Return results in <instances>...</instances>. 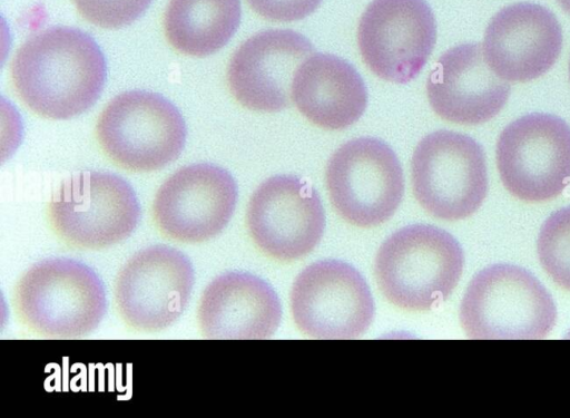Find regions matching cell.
<instances>
[{
	"instance_id": "1",
	"label": "cell",
	"mask_w": 570,
	"mask_h": 418,
	"mask_svg": "<svg viewBox=\"0 0 570 418\" xmlns=\"http://www.w3.org/2000/svg\"><path fill=\"white\" fill-rule=\"evenodd\" d=\"M106 60L85 31L51 27L29 38L11 62V80L20 99L36 114L67 119L99 98Z\"/></svg>"
},
{
	"instance_id": "2",
	"label": "cell",
	"mask_w": 570,
	"mask_h": 418,
	"mask_svg": "<svg viewBox=\"0 0 570 418\" xmlns=\"http://www.w3.org/2000/svg\"><path fill=\"white\" fill-rule=\"evenodd\" d=\"M463 263V251L450 233L433 225L412 224L382 243L374 274L389 302L406 311H429L450 297Z\"/></svg>"
},
{
	"instance_id": "3",
	"label": "cell",
	"mask_w": 570,
	"mask_h": 418,
	"mask_svg": "<svg viewBox=\"0 0 570 418\" xmlns=\"http://www.w3.org/2000/svg\"><path fill=\"white\" fill-rule=\"evenodd\" d=\"M21 323L51 339H75L95 331L107 311V298L98 274L87 264L50 257L30 266L14 291Z\"/></svg>"
},
{
	"instance_id": "4",
	"label": "cell",
	"mask_w": 570,
	"mask_h": 418,
	"mask_svg": "<svg viewBox=\"0 0 570 418\" xmlns=\"http://www.w3.org/2000/svg\"><path fill=\"white\" fill-rule=\"evenodd\" d=\"M557 310L550 293L529 271L492 264L470 281L460 305V322L473 339H542Z\"/></svg>"
},
{
	"instance_id": "5",
	"label": "cell",
	"mask_w": 570,
	"mask_h": 418,
	"mask_svg": "<svg viewBox=\"0 0 570 418\" xmlns=\"http://www.w3.org/2000/svg\"><path fill=\"white\" fill-rule=\"evenodd\" d=\"M48 217L65 243L95 250L130 236L139 222L140 206L134 188L122 177L85 171L60 184L50 200Z\"/></svg>"
},
{
	"instance_id": "6",
	"label": "cell",
	"mask_w": 570,
	"mask_h": 418,
	"mask_svg": "<svg viewBox=\"0 0 570 418\" xmlns=\"http://www.w3.org/2000/svg\"><path fill=\"white\" fill-rule=\"evenodd\" d=\"M96 132L108 157L134 172L157 171L174 162L185 146L187 133L175 105L146 90L114 97L101 111Z\"/></svg>"
},
{
	"instance_id": "7",
	"label": "cell",
	"mask_w": 570,
	"mask_h": 418,
	"mask_svg": "<svg viewBox=\"0 0 570 418\" xmlns=\"http://www.w3.org/2000/svg\"><path fill=\"white\" fill-rule=\"evenodd\" d=\"M411 177L420 205L434 217L458 221L479 210L488 192L482 146L453 130L428 134L416 145Z\"/></svg>"
},
{
	"instance_id": "8",
	"label": "cell",
	"mask_w": 570,
	"mask_h": 418,
	"mask_svg": "<svg viewBox=\"0 0 570 418\" xmlns=\"http://www.w3.org/2000/svg\"><path fill=\"white\" fill-rule=\"evenodd\" d=\"M325 182L336 213L358 227H374L390 220L404 193L396 154L374 137L341 145L327 162Z\"/></svg>"
},
{
	"instance_id": "9",
	"label": "cell",
	"mask_w": 570,
	"mask_h": 418,
	"mask_svg": "<svg viewBox=\"0 0 570 418\" xmlns=\"http://www.w3.org/2000/svg\"><path fill=\"white\" fill-rule=\"evenodd\" d=\"M495 157L502 184L514 197L552 200L570 183V126L551 114L521 116L499 135Z\"/></svg>"
},
{
	"instance_id": "10",
	"label": "cell",
	"mask_w": 570,
	"mask_h": 418,
	"mask_svg": "<svg viewBox=\"0 0 570 418\" xmlns=\"http://www.w3.org/2000/svg\"><path fill=\"white\" fill-rule=\"evenodd\" d=\"M294 322L302 333L318 339H353L366 332L374 302L361 273L338 260L305 268L291 291Z\"/></svg>"
},
{
	"instance_id": "11",
	"label": "cell",
	"mask_w": 570,
	"mask_h": 418,
	"mask_svg": "<svg viewBox=\"0 0 570 418\" xmlns=\"http://www.w3.org/2000/svg\"><path fill=\"white\" fill-rule=\"evenodd\" d=\"M195 274L179 250L157 244L135 253L119 270L115 301L134 330L156 332L175 323L188 305Z\"/></svg>"
},
{
	"instance_id": "12",
	"label": "cell",
	"mask_w": 570,
	"mask_h": 418,
	"mask_svg": "<svg viewBox=\"0 0 570 418\" xmlns=\"http://www.w3.org/2000/svg\"><path fill=\"white\" fill-rule=\"evenodd\" d=\"M436 41V22L425 0H373L361 16L357 43L363 61L379 78L414 79Z\"/></svg>"
},
{
	"instance_id": "13",
	"label": "cell",
	"mask_w": 570,
	"mask_h": 418,
	"mask_svg": "<svg viewBox=\"0 0 570 418\" xmlns=\"http://www.w3.org/2000/svg\"><path fill=\"white\" fill-rule=\"evenodd\" d=\"M246 225L263 253L289 262L307 255L318 244L325 213L312 185L294 175H275L252 194Z\"/></svg>"
},
{
	"instance_id": "14",
	"label": "cell",
	"mask_w": 570,
	"mask_h": 418,
	"mask_svg": "<svg viewBox=\"0 0 570 418\" xmlns=\"http://www.w3.org/2000/svg\"><path fill=\"white\" fill-rule=\"evenodd\" d=\"M237 185L223 167L210 163L184 166L158 188L153 218L167 237L202 243L219 234L233 216Z\"/></svg>"
},
{
	"instance_id": "15",
	"label": "cell",
	"mask_w": 570,
	"mask_h": 418,
	"mask_svg": "<svg viewBox=\"0 0 570 418\" xmlns=\"http://www.w3.org/2000/svg\"><path fill=\"white\" fill-rule=\"evenodd\" d=\"M314 48L291 29H268L245 40L227 68L229 90L244 107L275 113L291 104L292 82L299 65Z\"/></svg>"
},
{
	"instance_id": "16",
	"label": "cell",
	"mask_w": 570,
	"mask_h": 418,
	"mask_svg": "<svg viewBox=\"0 0 570 418\" xmlns=\"http://www.w3.org/2000/svg\"><path fill=\"white\" fill-rule=\"evenodd\" d=\"M489 67L503 80L525 82L546 74L562 48V30L546 7L518 2L499 10L483 39Z\"/></svg>"
},
{
	"instance_id": "17",
	"label": "cell",
	"mask_w": 570,
	"mask_h": 418,
	"mask_svg": "<svg viewBox=\"0 0 570 418\" xmlns=\"http://www.w3.org/2000/svg\"><path fill=\"white\" fill-rule=\"evenodd\" d=\"M510 85L489 67L480 43H461L446 50L426 80L434 113L461 125L492 119L505 105Z\"/></svg>"
},
{
	"instance_id": "18",
	"label": "cell",
	"mask_w": 570,
	"mask_h": 418,
	"mask_svg": "<svg viewBox=\"0 0 570 418\" xmlns=\"http://www.w3.org/2000/svg\"><path fill=\"white\" fill-rule=\"evenodd\" d=\"M282 307L263 279L240 271L215 278L203 291L197 321L206 339H266L277 330Z\"/></svg>"
},
{
	"instance_id": "19",
	"label": "cell",
	"mask_w": 570,
	"mask_h": 418,
	"mask_svg": "<svg viewBox=\"0 0 570 418\" xmlns=\"http://www.w3.org/2000/svg\"><path fill=\"white\" fill-rule=\"evenodd\" d=\"M292 100L312 124L341 130L356 123L367 105L363 78L346 60L316 52L295 71Z\"/></svg>"
},
{
	"instance_id": "20",
	"label": "cell",
	"mask_w": 570,
	"mask_h": 418,
	"mask_svg": "<svg viewBox=\"0 0 570 418\" xmlns=\"http://www.w3.org/2000/svg\"><path fill=\"white\" fill-rule=\"evenodd\" d=\"M239 0H169L165 35L178 51L205 57L223 48L240 22Z\"/></svg>"
},
{
	"instance_id": "21",
	"label": "cell",
	"mask_w": 570,
	"mask_h": 418,
	"mask_svg": "<svg viewBox=\"0 0 570 418\" xmlns=\"http://www.w3.org/2000/svg\"><path fill=\"white\" fill-rule=\"evenodd\" d=\"M537 251L548 275L570 291V206L558 210L544 221Z\"/></svg>"
},
{
	"instance_id": "22",
	"label": "cell",
	"mask_w": 570,
	"mask_h": 418,
	"mask_svg": "<svg viewBox=\"0 0 570 418\" xmlns=\"http://www.w3.org/2000/svg\"><path fill=\"white\" fill-rule=\"evenodd\" d=\"M153 0H73L89 22L108 29L128 26L137 20Z\"/></svg>"
},
{
	"instance_id": "23",
	"label": "cell",
	"mask_w": 570,
	"mask_h": 418,
	"mask_svg": "<svg viewBox=\"0 0 570 418\" xmlns=\"http://www.w3.org/2000/svg\"><path fill=\"white\" fill-rule=\"evenodd\" d=\"M261 17L277 22L304 19L313 13L323 0H246Z\"/></svg>"
},
{
	"instance_id": "24",
	"label": "cell",
	"mask_w": 570,
	"mask_h": 418,
	"mask_svg": "<svg viewBox=\"0 0 570 418\" xmlns=\"http://www.w3.org/2000/svg\"><path fill=\"white\" fill-rule=\"evenodd\" d=\"M557 2L567 13L570 14V0H557Z\"/></svg>"
},
{
	"instance_id": "25",
	"label": "cell",
	"mask_w": 570,
	"mask_h": 418,
	"mask_svg": "<svg viewBox=\"0 0 570 418\" xmlns=\"http://www.w3.org/2000/svg\"><path fill=\"white\" fill-rule=\"evenodd\" d=\"M569 76H570V61H569Z\"/></svg>"
}]
</instances>
